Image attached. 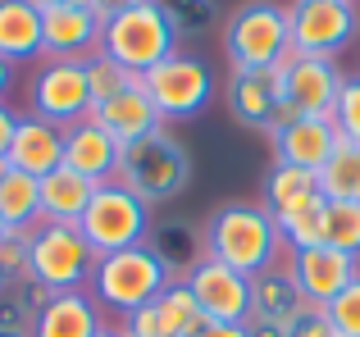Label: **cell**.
<instances>
[{
  "mask_svg": "<svg viewBox=\"0 0 360 337\" xmlns=\"http://www.w3.org/2000/svg\"><path fill=\"white\" fill-rule=\"evenodd\" d=\"M205 256L224 260L229 269L255 278L264 269L278 265L283 256V232H278V219H274L264 205H251V201H229L210 214L205 223Z\"/></svg>",
  "mask_w": 360,
  "mask_h": 337,
  "instance_id": "1",
  "label": "cell"
},
{
  "mask_svg": "<svg viewBox=\"0 0 360 337\" xmlns=\"http://www.w3.org/2000/svg\"><path fill=\"white\" fill-rule=\"evenodd\" d=\"M115 183H123L146 205H165V201L187 192V183H192V155H187V146L169 128H160V133L123 146Z\"/></svg>",
  "mask_w": 360,
  "mask_h": 337,
  "instance_id": "2",
  "label": "cell"
},
{
  "mask_svg": "<svg viewBox=\"0 0 360 337\" xmlns=\"http://www.w3.org/2000/svg\"><path fill=\"white\" fill-rule=\"evenodd\" d=\"M174 283L169 269L155 260V251L141 242V246L115 251V256H101L96 269H91V283L87 292L96 296L101 310H115V315H132L141 305H150L165 287Z\"/></svg>",
  "mask_w": 360,
  "mask_h": 337,
  "instance_id": "3",
  "label": "cell"
},
{
  "mask_svg": "<svg viewBox=\"0 0 360 337\" xmlns=\"http://www.w3.org/2000/svg\"><path fill=\"white\" fill-rule=\"evenodd\" d=\"M288 51H292V23L288 9L274 0H246L224 18V55H229L233 73L274 69Z\"/></svg>",
  "mask_w": 360,
  "mask_h": 337,
  "instance_id": "4",
  "label": "cell"
},
{
  "mask_svg": "<svg viewBox=\"0 0 360 337\" xmlns=\"http://www.w3.org/2000/svg\"><path fill=\"white\" fill-rule=\"evenodd\" d=\"M178 46L174 27H169L165 9L155 5V0H141V5L123 9L115 14L105 27H101V55H110L115 64L132 73V78H141V73H150L160 60H169Z\"/></svg>",
  "mask_w": 360,
  "mask_h": 337,
  "instance_id": "5",
  "label": "cell"
},
{
  "mask_svg": "<svg viewBox=\"0 0 360 337\" xmlns=\"http://www.w3.org/2000/svg\"><path fill=\"white\" fill-rule=\"evenodd\" d=\"M78 232L87 237V246L96 256H115V251L141 246L150 237V205L141 196H132L123 183H101L91 192V205L82 214Z\"/></svg>",
  "mask_w": 360,
  "mask_h": 337,
  "instance_id": "6",
  "label": "cell"
},
{
  "mask_svg": "<svg viewBox=\"0 0 360 337\" xmlns=\"http://www.w3.org/2000/svg\"><path fill=\"white\" fill-rule=\"evenodd\" d=\"M96 251L87 246L78 228H64V223H41L32 232V251H27V274L46 287V292H82L91 283V269H96Z\"/></svg>",
  "mask_w": 360,
  "mask_h": 337,
  "instance_id": "7",
  "label": "cell"
},
{
  "mask_svg": "<svg viewBox=\"0 0 360 337\" xmlns=\"http://www.w3.org/2000/svg\"><path fill=\"white\" fill-rule=\"evenodd\" d=\"M141 87H146L150 105L160 110L165 124H183V119H196L214 96V73L205 60L196 55H169L160 60L150 73H141Z\"/></svg>",
  "mask_w": 360,
  "mask_h": 337,
  "instance_id": "8",
  "label": "cell"
},
{
  "mask_svg": "<svg viewBox=\"0 0 360 337\" xmlns=\"http://www.w3.org/2000/svg\"><path fill=\"white\" fill-rule=\"evenodd\" d=\"M27 114L55 128H73L91 114V87L82 60H41L27 82Z\"/></svg>",
  "mask_w": 360,
  "mask_h": 337,
  "instance_id": "9",
  "label": "cell"
},
{
  "mask_svg": "<svg viewBox=\"0 0 360 337\" xmlns=\"http://www.w3.org/2000/svg\"><path fill=\"white\" fill-rule=\"evenodd\" d=\"M274 73L283 78V105L292 119H333L338 91H342L347 73L338 69V60H319V55H297L288 51Z\"/></svg>",
  "mask_w": 360,
  "mask_h": 337,
  "instance_id": "10",
  "label": "cell"
},
{
  "mask_svg": "<svg viewBox=\"0 0 360 337\" xmlns=\"http://www.w3.org/2000/svg\"><path fill=\"white\" fill-rule=\"evenodd\" d=\"M288 23H292V51L319 55V60L342 55L360 32L356 0H292Z\"/></svg>",
  "mask_w": 360,
  "mask_h": 337,
  "instance_id": "11",
  "label": "cell"
},
{
  "mask_svg": "<svg viewBox=\"0 0 360 337\" xmlns=\"http://www.w3.org/2000/svg\"><path fill=\"white\" fill-rule=\"evenodd\" d=\"M183 283L192 287V296H196L205 319H219V324H246L251 319V278L238 274V269H229L224 260L205 256Z\"/></svg>",
  "mask_w": 360,
  "mask_h": 337,
  "instance_id": "12",
  "label": "cell"
},
{
  "mask_svg": "<svg viewBox=\"0 0 360 337\" xmlns=\"http://www.w3.org/2000/svg\"><path fill=\"white\" fill-rule=\"evenodd\" d=\"M224 100H229V114L246 128H260V133H278L288 124V105H283V78L274 69H251V73H233L229 87H224Z\"/></svg>",
  "mask_w": 360,
  "mask_h": 337,
  "instance_id": "13",
  "label": "cell"
},
{
  "mask_svg": "<svg viewBox=\"0 0 360 337\" xmlns=\"http://www.w3.org/2000/svg\"><path fill=\"white\" fill-rule=\"evenodd\" d=\"M288 274H292V283H297L301 301L328 305L360 274V260L342 256V251H333V246H310V251H292Z\"/></svg>",
  "mask_w": 360,
  "mask_h": 337,
  "instance_id": "14",
  "label": "cell"
},
{
  "mask_svg": "<svg viewBox=\"0 0 360 337\" xmlns=\"http://www.w3.org/2000/svg\"><path fill=\"white\" fill-rule=\"evenodd\" d=\"M101 18L73 5H41V60H91L101 51Z\"/></svg>",
  "mask_w": 360,
  "mask_h": 337,
  "instance_id": "15",
  "label": "cell"
},
{
  "mask_svg": "<svg viewBox=\"0 0 360 337\" xmlns=\"http://www.w3.org/2000/svg\"><path fill=\"white\" fill-rule=\"evenodd\" d=\"M119 155H123V146L91 114L82 119V124L64 128V168L82 173L87 183H96V187L115 183V178H119Z\"/></svg>",
  "mask_w": 360,
  "mask_h": 337,
  "instance_id": "16",
  "label": "cell"
},
{
  "mask_svg": "<svg viewBox=\"0 0 360 337\" xmlns=\"http://www.w3.org/2000/svg\"><path fill=\"white\" fill-rule=\"evenodd\" d=\"M91 119H96V124L105 128L119 146H132V142H141V137H150V133H160V128H165L160 110L150 105L146 87H141V78L132 82V87H123L119 96L91 105Z\"/></svg>",
  "mask_w": 360,
  "mask_h": 337,
  "instance_id": "17",
  "label": "cell"
},
{
  "mask_svg": "<svg viewBox=\"0 0 360 337\" xmlns=\"http://www.w3.org/2000/svg\"><path fill=\"white\" fill-rule=\"evenodd\" d=\"M9 168L27 178H46L64 164V128L46 124L37 114H18V128H14V142H9V155H5Z\"/></svg>",
  "mask_w": 360,
  "mask_h": 337,
  "instance_id": "18",
  "label": "cell"
},
{
  "mask_svg": "<svg viewBox=\"0 0 360 337\" xmlns=\"http://www.w3.org/2000/svg\"><path fill=\"white\" fill-rule=\"evenodd\" d=\"M274 137V155H278V164H297V168H310V173H319V164L333 155L338 146V124L333 119H288V124L278 128Z\"/></svg>",
  "mask_w": 360,
  "mask_h": 337,
  "instance_id": "19",
  "label": "cell"
},
{
  "mask_svg": "<svg viewBox=\"0 0 360 337\" xmlns=\"http://www.w3.org/2000/svg\"><path fill=\"white\" fill-rule=\"evenodd\" d=\"M101 324H105V315H101L96 296L87 287L82 292H55L46 301V310L37 315L32 337H91Z\"/></svg>",
  "mask_w": 360,
  "mask_h": 337,
  "instance_id": "20",
  "label": "cell"
},
{
  "mask_svg": "<svg viewBox=\"0 0 360 337\" xmlns=\"http://www.w3.org/2000/svg\"><path fill=\"white\" fill-rule=\"evenodd\" d=\"M146 246L155 251V260L169 269V278H187L205 260V228H196L192 219H169V223H155V228H150Z\"/></svg>",
  "mask_w": 360,
  "mask_h": 337,
  "instance_id": "21",
  "label": "cell"
},
{
  "mask_svg": "<svg viewBox=\"0 0 360 337\" xmlns=\"http://www.w3.org/2000/svg\"><path fill=\"white\" fill-rule=\"evenodd\" d=\"M91 192H96V183H87L82 173H73V168L60 164L55 173L41 178V223L78 228L87 205H91Z\"/></svg>",
  "mask_w": 360,
  "mask_h": 337,
  "instance_id": "22",
  "label": "cell"
},
{
  "mask_svg": "<svg viewBox=\"0 0 360 337\" xmlns=\"http://www.w3.org/2000/svg\"><path fill=\"white\" fill-rule=\"evenodd\" d=\"M0 60H41V9L23 0H0Z\"/></svg>",
  "mask_w": 360,
  "mask_h": 337,
  "instance_id": "23",
  "label": "cell"
},
{
  "mask_svg": "<svg viewBox=\"0 0 360 337\" xmlns=\"http://www.w3.org/2000/svg\"><path fill=\"white\" fill-rule=\"evenodd\" d=\"M0 223L5 228H41V178H27L0 160Z\"/></svg>",
  "mask_w": 360,
  "mask_h": 337,
  "instance_id": "24",
  "label": "cell"
},
{
  "mask_svg": "<svg viewBox=\"0 0 360 337\" xmlns=\"http://www.w3.org/2000/svg\"><path fill=\"white\" fill-rule=\"evenodd\" d=\"M319 173H310V168H297V164H274L269 178H264V210L278 219V214H292L301 210V205L319 201Z\"/></svg>",
  "mask_w": 360,
  "mask_h": 337,
  "instance_id": "25",
  "label": "cell"
},
{
  "mask_svg": "<svg viewBox=\"0 0 360 337\" xmlns=\"http://www.w3.org/2000/svg\"><path fill=\"white\" fill-rule=\"evenodd\" d=\"M301 305L306 301H301L288 265H274V269H264V274L251 278V315H264V319H292Z\"/></svg>",
  "mask_w": 360,
  "mask_h": 337,
  "instance_id": "26",
  "label": "cell"
},
{
  "mask_svg": "<svg viewBox=\"0 0 360 337\" xmlns=\"http://www.w3.org/2000/svg\"><path fill=\"white\" fill-rule=\"evenodd\" d=\"M319 192H324V201H356L360 205V142L338 137L333 155L319 164Z\"/></svg>",
  "mask_w": 360,
  "mask_h": 337,
  "instance_id": "27",
  "label": "cell"
},
{
  "mask_svg": "<svg viewBox=\"0 0 360 337\" xmlns=\"http://www.w3.org/2000/svg\"><path fill=\"white\" fill-rule=\"evenodd\" d=\"M150 310H155V319H160V337H187L205 319L201 305H196V296H192V287H187L183 278H174V283L150 301Z\"/></svg>",
  "mask_w": 360,
  "mask_h": 337,
  "instance_id": "28",
  "label": "cell"
},
{
  "mask_svg": "<svg viewBox=\"0 0 360 337\" xmlns=\"http://www.w3.org/2000/svg\"><path fill=\"white\" fill-rule=\"evenodd\" d=\"M324 210L328 201L319 196V201L301 205V210L292 214H278V232H283V246L292 251H310V246H324Z\"/></svg>",
  "mask_w": 360,
  "mask_h": 337,
  "instance_id": "29",
  "label": "cell"
},
{
  "mask_svg": "<svg viewBox=\"0 0 360 337\" xmlns=\"http://www.w3.org/2000/svg\"><path fill=\"white\" fill-rule=\"evenodd\" d=\"M165 9L174 37H205L219 23V0H155Z\"/></svg>",
  "mask_w": 360,
  "mask_h": 337,
  "instance_id": "30",
  "label": "cell"
},
{
  "mask_svg": "<svg viewBox=\"0 0 360 337\" xmlns=\"http://www.w3.org/2000/svg\"><path fill=\"white\" fill-rule=\"evenodd\" d=\"M324 246L360 260V205L356 201H328V210H324Z\"/></svg>",
  "mask_w": 360,
  "mask_h": 337,
  "instance_id": "31",
  "label": "cell"
},
{
  "mask_svg": "<svg viewBox=\"0 0 360 337\" xmlns=\"http://www.w3.org/2000/svg\"><path fill=\"white\" fill-rule=\"evenodd\" d=\"M87 64V87H91V105H101V100H110V96H119L123 87H132V73L123 69V64H115L110 55H91V60H82Z\"/></svg>",
  "mask_w": 360,
  "mask_h": 337,
  "instance_id": "32",
  "label": "cell"
},
{
  "mask_svg": "<svg viewBox=\"0 0 360 337\" xmlns=\"http://www.w3.org/2000/svg\"><path fill=\"white\" fill-rule=\"evenodd\" d=\"M324 310H328V319H333L338 337H360V274L324 305Z\"/></svg>",
  "mask_w": 360,
  "mask_h": 337,
  "instance_id": "33",
  "label": "cell"
},
{
  "mask_svg": "<svg viewBox=\"0 0 360 337\" xmlns=\"http://www.w3.org/2000/svg\"><path fill=\"white\" fill-rule=\"evenodd\" d=\"M32 232H37V228H32ZM32 232H27V228H5V237H0V274H5V278H23V274H27Z\"/></svg>",
  "mask_w": 360,
  "mask_h": 337,
  "instance_id": "34",
  "label": "cell"
},
{
  "mask_svg": "<svg viewBox=\"0 0 360 337\" xmlns=\"http://www.w3.org/2000/svg\"><path fill=\"white\" fill-rule=\"evenodd\" d=\"M333 124L342 137H352L360 142V73L342 82V91H338V105H333Z\"/></svg>",
  "mask_w": 360,
  "mask_h": 337,
  "instance_id": "35",
  "label": "cell"
},
{
  "mask_svg": "<svg viewBox=\"0 0 360 337\" xmlns=\"http://www.w3.org/2000/svg\"><path fill=\"white\" fill-rule=\"evenodd\" d=\"M288 337H338V329H333V319H328V310L324 305H301L297 315L288 319Z\"/></svg>",
  "mask_w": 360,
  "mask_h": 337,
  "instance_id": "36",
  "label": "cell"
},
{
  "mask_svg": "<svg viewBox=\"0 0 360 337\" xmlns=\"http://www.w3.org/2000/svg\"><path fill=\"white\" fill-rule=\"evenodd\" d=\"M187 337H246V324H219V319H201Z\"/></svg>",
  "mask_w": 360,
  "mask_h": 337,
  "instance_id": "37",
  "label": "cell"
},
{
  "mask_svg": "<svg viewBox=\"0 0 360 337\" xmlns=\"http://www.w3.org/2000/svg\"><path fill=\"white\" fill-rule=\"evenodd\" d=\"M246 337H288V319H264V315H251V319H246Z\"/></svg>",
  "mask_w": 360,
  "mask_h": 337,
  "instance_id": "38",
  "label": "cell"
},
{
  "mask_svg": "<svg viewBox=\"0 0 360 337\" xmlns=\"http://www.w3.org/2000/svg\"><path fill=\"white\" fill-rule=\"evenodd\" d=\"M14 128H18V114L0 100V160L9 155V142H14Z\"/></svg>",
  "mask_w": 360,
  "mask_h": 337,
  "instance_id": "39",
  "label": "cell"
},
{
  "mask_svg": "<svg viewBox=\"0 0 360 337\" xmlns=\"http://www.w3.org/2000/svg\"><path fill=\"white\" fill-rule=\"evenodd\" d=\"M132 5H141V0H91V14H96L101 23H110L115 14H123V9H132Z\"/></svg>",
  "mask_w": 360,
  "mask_h": 337,
  "instance_id": "40",
  "label": "cell"
},
{
  "mask_svg": "<svg viewBox=\"0 0 360 337\" xmlns=\"http://www.w3.org/2000/svg\"><path fill=\"white\" fill-rule=\"evenodd\" d=\"M9 82H14V64H9V60H0V100H5Z\"/></svg>",
  "mask_w": 360,
  "mask_h": 337,
  "instance_id": "41",
  "label": "cell"
},
{
  "mask_svg": "<svg viewBox=\"0 0 360 337\" xmlns=\"http://www.w3.org/2000/svg\"><path fill=\"white\" fill-rule=\"evenodd\" d=\"M91 337H123V329H119V324H101V329L91 333Z\"/></svg>",
  "mask_w": 360,
  "mask_h": 337,
  "instance_id": "42",
  "label": "cell"
},
{
  "mask_svg": "<svg viewBox=\"0 0 360 337\" xmlns=\"http://www.w3.org/2000/svg\"><path fill=\"white\" fill-rule=\"evenodd\" d=\"M41 5H73V9H91V0H41Z\"/></svg>",
  "mask_w": 360,
  "mask_h": 337,
  "instance_id": "43",
  "label": "cell"
},
{
  "mask_svg": "<svg viewBox=\"0 0 360 337\" xmlns=\"http://www.w3.org/2000/svg\"><path fill=\"white\" fill-rule=\"evenodd\" d=\"M0 337H32L27 329H5V324H0Z\"/></svg>",
  "mask_w": 360,
  "mask_h": 337,
  "instance_id": "44",
  "label": "cell"
},
{
  "mask_svg": "<svg viewBox=\"0 0 360 337\" xmlns=\"http://www.w3.org/2000/svg\"><path fill=\"white\" fill-rule=\"evenodd\" d=\"M23 5H37V9H41V0H23Z\"/></svg>",
  "mask_w": 360,
  "mask_h": 337,
  "instance_id": "45",
  "label": "cell"
},
{
  "mask_svg": "<svg viewBox=\"0 0 360 337\" xmlns=\"http://www.w3.org/2000/svg\"><path fill=\"white\" fill-rule=\"evenodd\" d=\"M5 283H9V278H5V274H0V292H5Z\"/></svg>",
  "mask_w": 360,
  "mask_h": 337,
  "instance_id": "46",
  "label": "cell"
},
{
  "mask_svg": "<svg viewBox=\"0 0 360 337\" xmlns=\"http://www.w3.org/2000/svg\"><path fill=\"white\" fill-rule=\"evenodd\" d=\"M0 237H5V223H0Z\"/></svg>",
  "mask_w": 360,
  "mask_h": 337,
  "instance_id": "47",
  "label": "cell"
}]
</instances>
